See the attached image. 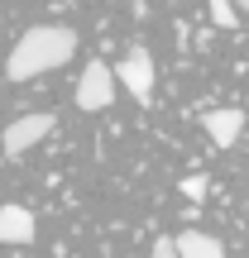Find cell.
Listing matches in <instances>:
<instances>
[{
    "label": "cell",
    "instance_id": "obj_1",
    "mask_svg": "<svg viewBox=\"0 0 249 258\" xmlns=\"http://www.w3.org/2000/svg\"><path fill=\"white\" fill-rule=\"evenodd\" d=\"M77 57V29L67 24H34L15 38L5 57V77L10 82H29V77H43L53 67H67Z\"/></svg>",
    "mask_w": 249,
    "mask_h": 258
},
{
    "label": "cell",
    "instance_id": "obj_2",
    "mask_svg": "<svg viewBox=\"0 0 249 258\" xmlns=\"http://www.w3.org/2000/svg\"><path fill=\"white\" fill-rule=\"evenodd\" d=\"M115 67L101 62V57H91L86 62V72L77 77V110H106V105L115 101Z\"/></svg>",
    "mask_w": 249,
    "mask_h": 258
},
{
    "label": "cell",
    "instance_id": "obj_3",
    "mask_svg": "<svg viewBox=\"0 0 249 258\" xmlns=\"http://www.w3.org/2000/svg\"><path fill=\"white\" fill-rule=\"evenodd\" d=\"M115 86H125L139 105H148V101H154V53L134 43L120 57V67H115Z\"/></svg>",
    "mask_w": 249,
    "mask_h": 258
},
{
    "label": "cell",
    "instance_id": "obj_4",
    "mask_svg": "<svg viewBox=\"0 0 249 258\" xmlns=\"http://www.w3.org/2000/svg\"><path fill=\"white\" fill-rule=\"evenodd\" d=\"M53 115L48 110H34V115H19L15 124H5V134H0V148H5L10 158H19V153H29L34 144H43L48 134H53Z\"/></svg>",
    "mask_w": 249,
    "mask_h": 258
},
{
    "label": "cell",
    "instance_id": "obj_5",
    "mask_svg": "<svg viewBox=\"0 0 249 258\" xmlns=\"http://www.w3.org/2000/svg\"><path fill=\"white\" fill-rule=\"evenodd\" d=\"M202 129L211 134L216 148H235L244 134V110H235V105H221V110H206L202 115Z\"/></svg>",
    "mask_w": 249,
    "mask_h": 258
},
{
    "label": "cell",
    "instance_id": "obj_6",
    "mask_svg": "<svg viewBox=\"0 0 249 258\" xmlns=\"http://www.w3.org/2000/svg\"><path fill=\"white\" fill-rule=\"evenodd\" d=\"M34 230L38 225L24 206H15V201L0 206V244H34Z\"/></svg>",
    "mask_w": 249,
    "mask_h": 258
},
{
    "label": "cell",
    "instance_id": "obj_7",
    "mask_svg": "<svg viewBox=\"0 0 249 258\" xmlns=\"http://www.w3.org/2000/svg\"><path fill=\"white\" fill-rule=\"evenodd\" d=\"M173 244H177V258H225V244L216 234H202V230L173 234Z\"/></svg>",
    "mask_w": 249,
    "mask_h": 258
},
{
    "label": "cell",
    "instance_id": "obj_8",
    "mask_svg": "<svg viewBox=\"0 0 249 258\" xmlns=\"http://www.w3.org/2000/svg\"><path fill=\"white\" fill-rule=\"evenodd\" d=\"M206 5H211V24H216V29H235V24H240L235 0H206Z\"/></svg>",
    "mask_w": 249,
    "mask_h": 258
},
{
    "label": "cell",
    "instance_id": "obj_9",
    "mask_svg": "<svg viewBox=\"0 0 249 258\" xmlns=\"http://www.w3.org/2000/svg\"><path fill=\"white\" fill-rule=\"evenodd\" d=\"M206 191H211V182H206V177H182V196H187V201H206Z\"/></svg>",
    "mask_w": 249,
    "mask_h": 258
},
{
    "label": "cell",
    "instance_id": "obj_10",
    "mask_svg": "<svg viewBox=\"0 0 249 258\" xmlns=\"http://www.w3.org/2000/svg\"><path fill=\"white\" fill-rule=\"evenodd\" d=\"M148 258H177V244H173V239L163 234V239H154V249H148Z\"/></svg>",
    "mask_w": 249,
    "mask_h": 258
}]
</instances>
